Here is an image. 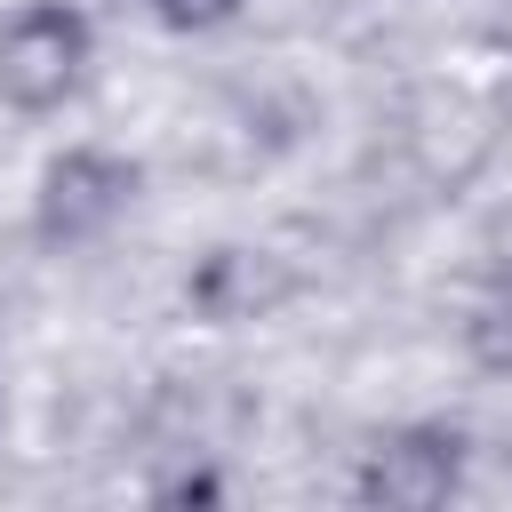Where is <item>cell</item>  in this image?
<instances>
[{"instance_id": "6da1fadb", "label": "cell", "mask_w": 512, "mask_h": 512, "mask_svg": "<svg viewBox=\"0 0 512 512\" xmlns=\"http://www.w3.org/2000/svg\"><path fill=\"white\" fill-rule=\"evenodd\" d=\"M88 64V16L64 0H32L0 24V96L16 112H56L80 88Z\"/></svg>"}, {"instance_id": "7a4b0ae2", "label": "cell", "mask_w": 512, "mask_h": 512, "mask_svg": "<svg viewBox=\"0 0 512 512\" xmlns=\"http://www.w3.org/2000/svg\"><path fill=\"white\" fill-rule=\"evenodd\" d=\"M128 200H136V168H128L120 152H96V144H80V152L48 160L32 224H40V240H48V248H80V240L112 232Z\"/></svg>"}, {"instance_id": "3957f363", "label": "cell", "mask_w": 512, "mask_h": 512, "mask_svg": "<svg viewBox=\"0 0 512 512\" xmlns=\"http://www.w3.org/2000/svg\"><path fill=\"white\" fill-rule=\"evenodd\" d=\"M456 472H464V440L440 432V424H408V432H384L360 456L352 496L360 504H384V512H432V504H448Z\"/></svg>"}, {"instance_id": "277c9868", "label": "cell", "mask_w": 512, "mask_h": 512, "mask_svg": "<svg viewBox=\"0 0 512 512\" xmlns=\"http://www.w3.org/2000/svg\"><path fill=\"white\" fill-rule=\"evenodd\" d=\"M240 0H152V16L160 24H176V32H208V24H224Z\"/></svg>"}]
</instances>
